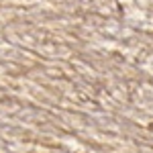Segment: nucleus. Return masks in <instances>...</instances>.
<instances>
[]
</instances>
